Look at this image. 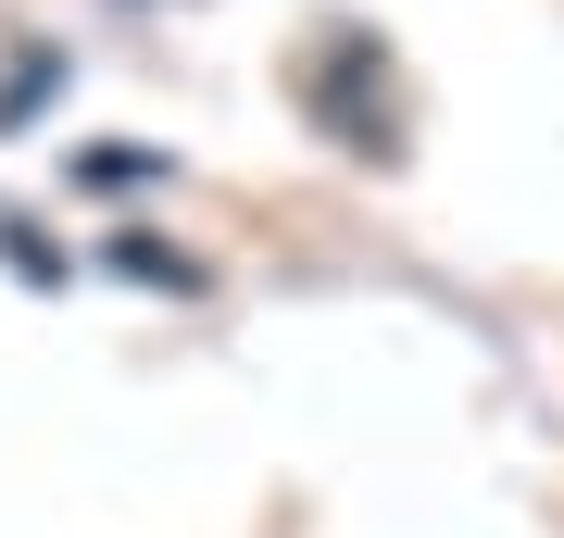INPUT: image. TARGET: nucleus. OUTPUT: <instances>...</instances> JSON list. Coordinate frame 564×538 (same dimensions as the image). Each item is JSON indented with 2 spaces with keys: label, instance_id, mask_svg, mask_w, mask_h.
I'll return each instance as SVG.
<instances>
[]
</instances>
